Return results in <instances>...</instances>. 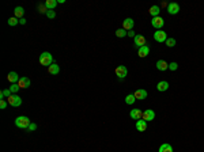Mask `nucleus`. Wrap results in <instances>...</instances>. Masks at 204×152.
<instances>
[{"instance_id": "obj_1", "label": "nucleus", "mask_w": 204, "mask_h": 152, "mask_svg": "<svg viewBox=\"0 0 204 152\" xmlns=\"http://www.w3.org/2000/svg\"><path fill=\"white\" fill-rule=\"evenodd\" d=\"M30 124H31L30 118L26 116H19V117H16V120H15V125L21 129H27Z\"/></svg>"}, {"instance_id": "obj_2", "label": "nucleus", "mask_w": 204, "mask_h": 152, "mask_svg": "<svg viewBox=\"0 0 204 152\" xmlns=\"http://www.w3.org/2000/svg\"><path fill=\"white\" fill-rule=\"evenodd\" d=\"M40 63H41V65H47V67L52 65L53 64V57H52V55H50L49 52H44L42 55L40 56Z\"/></svg>"}, {"instance_id": "obj_3", "label": "nucleus", "mask_w": 204, "mask_h": 152, "mask_svg": "<svg viewBox=\"0 0 204 152\" xmlns=\"http://www.w3.org/2000/svg\"><path fill=\"white\" fill-rule=\"evenodd\" d=\"M7 102H8V105L10 106H13V107H19L22 105V99H21V97L19 95H16V94H13L11 97L7 99Z\"/></svg>"}, {"instance_id": "obj_4", "label": "nucleus", "mask_w": 204, "mask_h": 152, "mask_svg": "<svg viewBox=\"0 0 204 152\" xmlns=\"http://www.w3.org/2000/svg\"><path fill=\"white\" fill-rule=\"evenodd\" d=\"M151 24H152V27H155L157 30H162V27H163V24H165V21L162 16H155V18L151 19Z\"/></svg>"}, {"instance_id": "obj_5", "label": "nucleus", "mask_w": 204, "mask_h": 152, "mask_svg": "<svg viewBox=\"0 0 204 152\" xmlns=\"http://www.w3.org/2000/svg\"><path fill=\"white\" fill-rule=\"evenodd\" d=\"M154 40L157 41V42H166L167 35L163 30H157L154 33Z\"/></svg>"}, {"instance_id": "obj_6", "label": "nucleus", "mask_w": 204, "mask_h": 152, "mask_svg": "<svg viewBox=\"0 0 204 152\" xmlns=\"http://www.w3.org/2000/svg\"><path fill=\"white\" fill-rule=\"evenodd\" d=\"M115 72H116V75H117V77L124 79V77L128 75V68L125 67V65H118V67L116 68Z\"/></svg>"}, {"instance_id": "obj_7", "label": "nucleus", "mask_w": 204, "mask_h": 152, "mask_svg": "<svg viewBox=\"0 0 204 152\" xmlns=\"http://www.w3.org/2000/svg\"><path fill=\"white\" fill-rule=\"evenodd\" d=\"M133 40H135V46L137 49L144 46V45H147V41H146V38L142 35V34H136V37L133 38Z\"/></svg>"}, {"instance_id": "obj_8", "label": "nucleus", "mask_w": 204, "mask_h": 152, "mask_svg": "<svg viewBox=\"0 0 204 152\" xmlns=\"http://www.w3.org/2000/svg\"><path fill=\"white\" fill-rule=\"evenodd\" d=\"M144 121H152V120L155 118V113H154V110H151V109H147V110H144L143 111V117H142Z\"/></svg>"}, {"instance_id": "obj_9", "label": "nucleus", "mask_w": 204, "mask_h": 152, "mask_svg": "<svg viewBox=\"0 0 204 152\" xmlns=\"http://www.w3.org/2000/svg\"><path fill=\"white\" fill-rule=\"evenodd\" d=\"M133 26H135V22H133L132 18L124 19V22H123V29L124 30H127V31L133 30Z\"/></svg>"}, {"instance_id": "obj_10", "label": "nucleus", "mask_w": 204, "mask_h": 152, "mask_svg": "<svg viewBox=\"0 0 204 152\" xmlns=\"http://www.w3.org/2000/svg\"><path fill=\"white\" fill-rule=\"evenodd\" d=\"M167 12H169L170 15H176V14H178L180 12V4L170 3L169 6H167Z\"/></svg>"}, {"instance_id": "obj_11", "label": "nucleus", "mask_w": 204, "mask_h": 152, "mask_svg": "<svg viewBox=\"0 0 204 152\" xmlns=\"http://www.w3.org/2000/svg\"><path fill=\"white\" fill-rule=\"evenodd\" d=\"M149 53H150V46L149 45H144V46H142V48H139L137 49V56L139 57H147L149 56Z\"/></svg>"}, {"instance_id": "obj_12", "label": "nucleus", "mask_w": 204, "mask_h": 152, "mask_svg": "<svg viewBox=\"0 0 204 152\" xmlns=\"http://www.w3.org/2000/svg\"><path fill=\"white\" fill-rule=\"evenodd\" d=\"M136 129L139 132H144L147 131V121H144V120H137L136 121Z\"/></svg>"}, {"instance_id": "obj_13", "label": "nucleus", "mask_w": 204, "mask_h": 152, "mask_svg": "<svg viewBox=\"0 0 204 152\" xmlns=\"http://www.w3.org/2000/svg\"><path fill=\"white\" fill-rule=\"evenodd\" d=\"M19 79H21V77L18 76V73H16V72H10L8 76H7V80H8L11 84H15V83H18Z\"/></svg>"}, {"instance_id": "obj_14", "label": "nucleus", "mask_w": 204, "mask_h": 152, "mask_svg": "<svg viewBox=\"0 0 204 152\" xmlns=\"http://www.w3.org/2000/svg\"><path fill=\"white\" fill-rule=\"evenodd\" d=\"M18 86H19L21 88H29V87H30V79L23 76V77H21V79H19Z\"/></svg>"}, {"instance_id": "obj_15", "label": "nucleus", "mask_w": 204, "mask_h": 152, "mask_svg": "<svg viewBox=\"0 0 204 152\" xmlns=\"http://www.w3.org/2000/svg\"><path fill=\"white\" fill-rule=\"evenodd\" d=\"M129 116H131V118H133V120H142L143 113L140 111L139 109H132L129 113Z\"/></svg>"}, {"instance_id": "obj_16", "label": "nucleus", "mask_w": 204, "mask_h": 152, "mask_svg": "<svg viewBox=\"0 0 204 152\" xmlns=\"http://www.w3.org/2000/svg\"><path fill=\"white\" fill-rule=\"evenodd\" d=\"M157 69L158 71H166V69H169V64H167L166 61L165 60H158L157 61Z\"/></svg>"}, {"instance_id": "obj_17", "label": "nucleus", "mask_w": 204, "mask_h": 152, "mask_svg": "<svg viewBox=\"0 0 204 152\" xmlns=\"http://www.w3.org/2000/svg\"><path fill=\"white\" fill-rule=\"evenodd\" d=\"M133 95H135L136 99H146L147 98V91L146 90H136L135 92H133Z\"/></svg>"}, {"instance_id": "obj_18", "label": "nucleus", "mask_w": 204, "mask_h": 152, "mask_svg": "<svg viewBox=\"0 0 204 152\" xmlns=\"http://www.w3.org/2000/svg\"><path fill=\"white\" fill-rule=\"evenodd\" d=\"M149 12H150V15H151L152 18H155V16H159V12H161V7H159V6H152V7H150Z\"/></svg>"}, {"instance_id": "obj_19", "label": "nucleus", "mask_w": 204, "mask_h": 152, "mask_svg": "<svg viewBox=\"0 0 204 152\" xmlns=\"http://www.w3.org/2000/svg\"><path fill=\"white\" fill-rule=\"evenodd\" d=\"M167 88H169V83H167L166 80H162V82H159L157 84V90H158V91H161V92L166 91Z\"/></svg>"}, {"instance_id": "obj_20", "label": "nucleus", "mask_w": 204, "mask_h": 152, "mask_svg": "<svg viewBox=\"0 0 204 152\" xmlns=\"http://www.w3.org/2000/svg\"><path fill=\"white\" fill-rule=\"evenodd\" d=\"M48 72H49L50 75H57V73L60 72V67L57 64H55V63H53L52 65H49V67H48Z\"/></svg>"}, {"instance_id": "obj_21", "label": "nucleus", "mask_w": 204, "mask_h": 152, "mask_svg": "<svg viewBox=\"0 0 204 152\" xmlns=\"http://www.w3.org/2000/svg\"><path fill=\"white\" fill-rule=\"evenodd\" d=\"M158 152H173V147L170 145L169 143H163L159 147V151Z\"/></svg>"}, {"instance_id": "obj_22", "label": "nucleus", "mask_w": 204, "mask_h": 152, "mask_svg": "<svg viewBox=\"0 0 204 152\" xmlns=\"http://www.w3.org/2000/svg\"><path fill=\"white\" fill-rule=\"evenodd\" d=\"M57 0H47V1H45V6L48 7V10H55L56 8V6H57Z\"/></svg>"}, {"instance_id": "obj_23", "label": "nucleus", "mask_w": 204, "mask_h": 152, "mask_svg": "<svg viewBox=\"0 0 204 152\" xmlns=\"http://www.w3.org/2000/svg\"><path fill=\"white\" fill-rule=\"evenodd\" d=\"M14 12H15V18L22 19V18H23V14H25V10L22 8V7H15Z\"/></svg>"}, {"instance_id": "obj_24", "label": "nucleus", "mask_w": 204, "mask_h": 152, "mask_svg": "<svg viewBox=\"0 0 204 152\" xmlns=\"http://www.w3.org/2000/svg\"><path fill=\"white\" fill-rule=\"evenodd\" d=\"M128 35V31L124 30V29H117L116 30V37H118V38H124V37Z\"/></svg>"}, {"instance_id": "obj_25", "label": "nucleus", "mask_w": 204, "mask_h": 152, "mask_svg": "<svg viewBox=\"0 0 204 152\" xmlns=\"http://www.w3.org/2000/svg\"><path fill=\"white\" fill-rule=\"evenodd\" d=\"M135 100H136V98L133 94H128L127 97H125V103L127 105H133L135 103Z\"/></svg>"}, {"instance_id": "obj_26", "label": "nucleus", "mask_w": 204, "mask_h": 152, "mask_svg": "<svg viewBox=\"0 0 204 152\" xmlns=\"http://www.w3.org/2000/svg\"><path fill=\"white\" fill-rule=\"evenodd\" d=\"M11 95H13V92H11L10 88H6V90H3V91L0 92V98H1V99H4V98H10Z\"/></svg>"}, {"instance_id": "obj_27", "label": "nucleus", "mask_w": 204, "mask_h": 152, "mask_svg": "<svg viewBox=\"0 0 204 152\" xmlns=\"http://www.w3.org/2000/svg\"><path fill=\"white\" fill-rule=\"evenodd\" d=\"M48 11H49V10H48V7L45 6V3H44V4H38V12H41V14H47Z\"/></svg>"}, {"instance_id": "obj_28", "label": "nucleus", "mask_w": 204, "mask_h": 152, "mask_svg": "<svg viewBox=\"0 0 204 152\" xmlns=\"http://www.w3.org/2000/svg\"><path fill=\"white\" fill-rule=\"evenodd\" d=\"M18 23H19V19L15 18V16H13V18L8 19V24H10V26H16Z\"/></svg>"}, {"instance_id": "obj_29", "label": "nucleus", "mask_w": 204, "mask_h": 152, "mask_svg": "<svg viewBox=\"0 0 204 152\" xmlns=\"http://www.w3.org/2000/svg\"><path fill=\"white\" fill-rule=\"evenodd\" d=\"M19 86H18V83H15V84H11L10 86V90H11V92H13V94H16V92L19 91Z\"/></svg>"}, {"instance_id": "obj_30", "label": "nucleus", "mask_w": 204, "mask_h": 152, "mask_svg": "<svg viewBox=\"0 0 204 152\" xmlns=\"http://www.w3.org/2000/svg\"><path fill=\"white\" fill-rule=\"evenodd\" d=\"M166 45L169 46V48H173V46L176 45V40H174V38H167V40H166Z\"/></svg>"}, {"instance_id": "obj_31", "label": "nucleus", "mask_w": 204, "mask_h": 152, "mask_svg": "<svg viewBox=\"0 0 204 152\" xmlns=\"http://www.w3.org/2000/svg\"><path fill=\"white\" fill-rule=\"evenodd\" d=\"M177 68H178V64H177V63H174V61L169 64V69L170 71H177Z\"/></svg>"}, {"instance_id": "obj_32", "label": "nucleus", "mask_w": 204, "mask_h": 152, "mask_svg": "<svg viewBox=\"0 0 204 152\" xmlns=\"http://www.w3.org/2000/svg\"><path fill=\"white\" fill-rule=\"evenodd\" d=\"M47 16L49 19H53V18H56V12L55 11H52V10H49V11L47 12Z\"/></svg>"}, {"instance_id": "obj_33", "label": "nucleus", "mask_w": 204, "mask_h": 152, "mask_svg": "<svg viewBox=\"0 0 204 152\" xmlns=\"http://www.w3.org/2000/svg\"><path fill=\"white\" fill-rule=\"evenodd\" d=\"M7 105H8V102H7V100H4V99L0 100V109H6Z\"/></svg>"}, {"instance_id": "obj_34", "label": "nucleus", "mask_w": 204, "mask_h": 152, "mask_svg": "<svg viewBox=\"0 0 204 152\" xmlns=\"http://www.w3.org/2000/svg\"><path fill=\"white\" fill-rule=\"evenodd\" d=\"M35 129H37V125H35V124H33V122H31V124L29 125L27 131H29V132H33V131H35Z\"/></svg>"}, {"instance_id": "obj_35", "label": "nucleus", "mask_w": 204, "mask_h": 152, "mask_svg": "<svg viewBox=\"0 0 204 152\" xmlns=\"http://www.w3.org/2000/svg\"><path fill=\"white\" fill-rule=\"evenodd\" d=\"M128 37H133V38H135V37H136L135 31H133V30H129V31H128Z\"/></svg>"}, {"instance_id": "obj_36", "label": "nucleus", "mask_w": 204, "mask_h": 152, "mask_svg": "<svg viewBox=\"0 0 204 152\" xmlns=\"http://www.w3.org/2000/svg\"><path fill=\"white\" fill-rule=\"evenodd\" d=\"M19 23H21V24H26V19H25V18L19 19Z\"/></svg>"}]
</instances>
